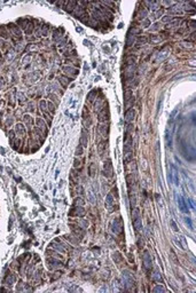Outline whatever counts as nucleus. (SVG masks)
Here are the masks:
<instances>
[{"label":"nucleus","instance_id":"nucleus-18","mask_svg":"<svg viewBox=\"0 0 196 293\" xmlns=\"http://www.w3.org/2000/svg\"><path fill=\"white\" fill-rule=\"evenodd\" d=\"M154 275H155V276H154V279H155V280H157V282H162V277L159 276V274H158V272H155Z\"/></svg>","mask_w":196,"mask_h":293},{"label":"nucleus","instance_id":"nucleus-8","mask_svg":"<svg viewBox=\"0 0 196 293\" xmlns=\"http://www.w3.org/2000/svg\"><path fill=\"white\" fill-rule=\"evenodd\" d=\"M134 118H135V110L132 109V108L127 109V111H126V113H125V120H126L127 122H132V121L134 120Z\"/></svg>","mask_w":196,"mask_h":293},{"label":"nucleus","instance_id":"nucleus-10","mask_svg":"<svg viewBox=\"0 0 196 293\" xmlns=\"http://www.w3.org/2000/svg\"><path fill=\"white\" fill-rule=\"evenodd\" d=\"M147 41H148V38H147L146 35H139V37L135 38V45H136V46L144 45Z\"/></svg>","mask_w":196,"mask_h":293},{"label":"nucleus","instance_id":"nucleus-15","mask_svg":"<svg viewBox=\"0 0 196 293\" xmlns=\"http://www.w3.org/2000/svg\"><path fill=\"white\" fill-rule=\"evenodd\" d=\"M75 201H76V203H75V205H76V206H79V205H84V199H83L81 197H78V198H76V199H75Z\"/></svg>","mask_w":196,"mask_h":293},{"label":"nucleus","instance_id":"nucleus-11","mask_svg":"<svg viewBox=\"0 0 196 293\" xmlns=\"http://www.w3.org/2000/svg\"><path fill=\"white\" fill-rule=\"evenodd\" d=\"M99 130L101 132V134L103 135V137H107V136H108V133H109V128H108V125H104V124H101V125H99Z\"/></svg>","mask_w":196,"mask_h":293},{"label":"nucleus","instance_id":"nucleus-17","mask_svg":"<svg viewBox=\"0 0 196 293\" xmlns=\"http://www.w3.org/2000/svg\"><path fill=\"white\" fill-rule=\"evenodd\" d=\"M171 225H172V228H173V230H174V231H179V228H178L177 223H175L173 220H171Z\"/></svg>","mask_w":196,"mask_h":293},{"label":"nucleus","instance_id":"nucleus-16","mask_svg":"<svg viewBox=\"0 0 196 293\" xmlns=\"http://www.w3.org/2000/svg\"><path fill=\"white\" fill-rule=\"evenodd\" d=\"M158 37H159V35H152V37L150 38V41H151V42H156V43L159 42V41H162V38H158Z\"/></svg>","mask_w":196,"mask_h":293},{"label":"nucleus","instance_id":"nucleus-3","mask_svg":"<svg viewBox=\"0 0 196 293\" xmlns=\"http://www.w3.org/2000/svg\"><path fill=\"white\" fill-rule=\"evenodd\" d=\"M142 260H143V266H144L146 271H147V272H150V270L152 269V261H151V256H150V254H149L148 251H144V252H143Z\"/></svg>","mask_w":196,"mask_h":293},{"label":"nucleus","instance_id":"nucleus-13","mask_svg":"<svg viewBox=\"0 0 196 293\" xmlns=\"http://www.w3.org/2000/svg\"><path fill=\"white\" fill-rule=\"evenodd\" d=\"M81 144H83V146H86L87 145V132L85 130V129H83V132H81Z\"/></svg>","mask_w":196,"mask_h":293},{"label":"nucleus","instance_id":"nucleus-6","mask_svg":"<svg viewBox=\"0 0 196 293\" xmlns=\"http://www.w3.org/2000/svg\"><path fill=\"white\" fill-rule=\"evenodd\" d=\"M178 205H179V208H180V211H181L182 213H189V208H188V206H187V204H186L183 197L180 196V195L178 196Z\"/></svg>","mask_w":196,"mask_h":293},{"label":"nucleus","instance_id":"nucleus-7","mask_svg":"<svg viewBox=\"0 0 196 293\" xmlns=\"http://www.w3.org/2000/svg\"><path fill=\"white\" fill-rule=\"evenodd\" d=\"M123 229V222H121V217H116L113 223H112V230L115 232H120Z\"/></svg>","mask_w":196,"mask_h":293},{"label":"nucleus","instance_id":"nucleus-14","mask_svg":"<svg viewBox=\"0 0 196 293\" xmlns=\"http://www.w3.org/2000/svg\"><path fill=\"white\" fill-rule=\"evenodd\" d=\"M174 19V17H172V16H163V18H162V21L164 22V23H168V22H172Z\"/></svg>","mask_w":196,"mask_h":293},{"label":"nucleus","instance_id":"nucleus-20","mask_svg":"<svg viewBox=\"0 0 196 293\" xmlns=\"http://www.w3.org/2000/svg\"><path fill=\"white\" fill-rule=\"evenodd\" d=\"M40 106H41L42 111H45V108H46V103H45V101H41V102H40Z\"/></svg>","mask_w":196,"mask_h":293},{"label":"nucleus","instance_id":"nucleus-12","mask_svg":"<svg viewBox=\"0 0 196 293\" xmlns=\"http://www.w3.org/2000/svg\"><path fill=\"white\" fill-rule=\"evenodd\" d=\"M112 206H113V198H112V196L109 193V195H107V197H105V207L110 209Z\"/></svg>","mask_w":196,"mask_h":293},{"label":"nucleus","instance_id":"nucleus-9","mask_svg":"<svg viewBox=\"0 0 196 293\" xmlns=\"http://www.w3.org/2000/svg\"><path fill=\"white\" fill-rule=\"evenodd\" d=\"M72 212H70V215H73V216H81L85 214V209L81 207V206H75V208L71 209Z\"/></svg>","mask_w":196,"mask_h":293},{"label":"nucleus","instance_id":"nucleus-1","mask_svg":"<svg viewBox=\"0 0 196 293\" xmlns=\"http://www.w3.org/2000/svg\"><path fill=\"white\" fill-rule=\"evenodd\" d=\"M132 222H133V227L134 229L138 231V230H141L142 228V221H141V216H140V212H139V208H133L132 209Z\"/></svg>","mask_w":196,"mask_h":293},{"label":"nucleus","instance_id":"nucleus-19","mask_svg":"<svg viewBox=\"0 0 196 293\" xmlns=\"http://www.w3.org/2000/svg\"><path fill=\"white\" fill-rule=\"evenodd\" d=\"M149 24H150L149 19H144V21H143V27H147V26H149Z\"/></svg>","mask_w":196,"mask_h":293},{"label":"nucleus","instance_id":"nucleus-5","mask_svg":"<svg viewBox=\"0 0 196 293\" xmlns=\"http://www.w3.org/2000/svg\"><path fill=\"white\" fill-rule=\"evenodd\" d=\"M103 175L107 177H110L112 175V166L110 160H105L103 163Z\"/></svg>","mask_w":196,"mask_h":293},{"label":"nucleus","instance_id":"nucleus-4","mask_svg":"<svg viewBox=\"0 0 196 293\" xmlns=\"http://www.w3.org/2000/svg\"><path fill=\"white\" fill-rule=\"evenodd\" d=\"M109 119H110V114H109L108 106L105 105V108H102V109H101V112L99 113V120H100L101 122H107Z\"/></svg>","mask_w":196,"mask_h":293},{"label":"nucleus","instance_id":"nucleus-2","mask_svg":"<svg viewBox=\"0 0 196 293\" xmlns=\"http://www.w3.org/2000/svg\"><path fill=\"white\" fill-rule=\"evenodd\" d=\"M172 118H170V122H168V126L166 128V132H165V138H166V142H167V146L171 149L172 148V137H173V124H172Z\"/></svg>","mask_w":196,"mask_h":293}]
</instances>
